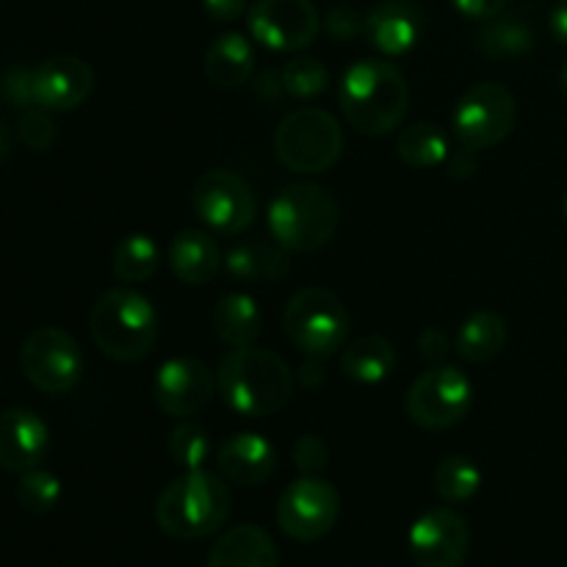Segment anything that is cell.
<instances>
[{
	"label": "cell",
	"instance_id": "obj_10",
	"mask_svg": "<svg viewBox=\"0 0 567 567\" xmlns=\"http://www.w3.org/2000/svg\"><path fill=\"white\" fill-rule=\"evenodd\" d=\"M20 369L37 391L50 396L72 391L83 374L81 343L59 327H39L22 341Z\"/></svg>",
	"mask_w": 567,
	"mask_h": 567
},
{
	"label": "cell",
	"instance_id": "obj_23",
	"mask_svg": "<svg viewBox=\"0 0 567 567\" xmlns=\"http://www.w3.org/2000/svg\"><path fill=\"white\" fill-rule=\"evenodd\" d=\"M507 338L509 330L502 313H496V310H476V313H471L460 324L454 349H457V354L465 363L482 365L491 363L493 358H498L504 352Z\"/></svg>",
	"mask_w": 567,
	"mask_h": 567
},
{
	"label": "cell",
	"instance_id": "obj_26",
	"mask_svg": "<svg viewBox=\"0 0 567 567\" xmlns=\"http://www.w3.org/2000/svg\"><path fill=\"white\" fill-rule=\"evenodd\" d=\"M396 153L410 169H435L449 158V136L432 122H415L404 127L396 138Z\"/></svg>",
	"mask_w": 567,
	"mask_h": 567
},
{
	"label": "cell",
	"instance_id": "obj_27",
	"mask_svg": "<svg viewBox=\"0 0 567 567\" xmlns=\"http://www.w3.org/2000/svg\"><path fill=\"white\" fill-rule=\"evenodd\" d=\"M227 271H230L236 280L244 282H258V280H280L288 271V260L280 249H275L271 244L249 241L241 247H233L227 255Z\"/></svg>",
	"mask_w": 567,
	"mask_h": 567
},
{
	"label": "cell",
	"instance_id": "obj_15",
	"mask_svg": "<svg viewBox=\"0 0 567 567\" xmlns=\"http://www.w3.org/2000/svg\"><path fill=\"white\" fill-rule=\"evenodd\" d=\"M216 393V371L197 358L166 360L153 380L155 408L172 419H188L210 404Z\"/></svg>",
	"mask_w": 567,
	"mask_h": 567
},
{
	"label": "cell",
	"instance_id": "obj_9",
	"mask_svg": "<svg viewBox=\"0 0 567 567\" xmlns=\"http://www.w3.org/2000/svg\"><path fill=\"white\" fill-rule=\"evenodd\" d=\"M518 120V103L502 83L482 81L463 92L454 109L452 125L460 147L491 150L513 133Z\"/></svg>",
	"mask_w": 567,
	"mask_h": 567
},
{
	"label": "cell",
	"instance_id": "obj_16",
	"mask_svg": "<svg viewBox=\"0 0 567 567\" xmlns=\"http://www.w3.org/2000/svg\"><path fill=\"white\" fill-rule=\"evenodd\" d=\"M31 89L39 109L75 111L92 97L94 70L78 55H50L31 70Z\"/></svg>",
	"mask_w": 567,
	"mask_h": 567
},
{
	"label": "cell",
	"instance_id": "obj_24",
	"mask_svg": "<svg viewBox=\"0 0 567 567\" xmlns=\"http://www.w3.org/2000/svg\"><path fill=\"white\" fill-rule=\"evenodd\" d=\"M210 321H214L216 336L230 349L252 347L260 336V327H264V316H260L258 302L249 293L241 291L225 293L216 302Z\"/></svg>",
	"mask_w": 567,
	"mask_h": 567
},
{
	"label": "cell",
	"instance_id": "obj_11",
	"mask_svg": "<svg viewBox=\"0 0 567 567\" xmlns=\"http://www.w3.org/2000/svg\"><path fill=\"white\" fill-rule=\"evenodd\" d=\"M341 515L336 485L321 476H299L277 502V526L297 543H316L330 535Z\"/></svg>",
	"mask_w": 567,
	"mask_h": 567
},
{
	"label": "cell",
	"instance_id": "obj_28",
	"mask_svg": "<svg viewBox=\"0 0 567 567\" xmlns=\"http://www.w3.org/2000/svg\"><path fill=\"white\" fill-rule=\"evenodd\" d=\"M161 255L158 244L153 241L144 233H131V236L122 238L114 247V255H111V271L120 282H144L158 271Z\"/></svg>",
	"mask_w": 567,
	"mask_h": 567
},
{
	"label": "cell",
	"instance_id": "obj_30",
	"mask_svg": "<svg viewBox=\"0 0 567 567\" xmlns=\"http://www.w3.org/2000/svg\"><path fill=\"white\" fill-rule=\"evenodd\" d=\"M532 44H535V33L515 17H504V20L493 17L480 33V50L491 59H515V55L529 53Z\"/></svg>",
	"mask_w": 567,
	"mask_h": 567
},
{
	"label": "cell",
	"instance_id": "obj_2",
	"mask_svg": "<svg viewBox=\"0 0 567 567\" xmlns=\"http://www.w3.org/2000/svg\"><path fill=\"white\" fill-rule=\"evenodd\" d=\"M216 388L233 413L244 419H269L291 399L293 371L269 349H230L216 369Z\"/></svg>",
	"mask_w": 567,
	"mask_h": 567
},
{
	"label": "cell",
	"instance_id": "obj_20",
	"mask_svg": "<svg viewBox=\"0 0 567 567\" xmlns=\"http://www.w3.org/2000/svg\"><path fill=\"white\" fill-rule=\"evenodd\" d=\"M208 567H280V548L264 526H233L210 548Z\"/></svg>",
	"mask_w": 567,
	"mask_h": 567
},
{
	"label": "cell",
	"instance_id": "obj_4",
	"mask_svg": "<svg viewBox=\"0 0 567 567\" xmlns=\"http://www.w3.org/2000/svg\"><path fill=\"white\" fill-rule=\"evenodd\" d=\"M89 332L100 352L116 363H138L158 341V313L144 293L111 288L89 313Z\"/></svg>",
	"mask_w": 567,
	"mask_h": 567
},
{
	"label": "cell",
	"instance_id": "obj_6",
	"mask_svg": "<svg viewBox=\"0 0 567 567\" xmlns=\"http://www.w3.org/2000/svg\"><path fill=\"white\" fill-rule=\"evenodd\" d=\"M282 330L308 358H332L349 343L352 316L330 288H299L282 310Z\"/></svg>",
	"mask_w": 567,
	"mask_h": 567
},
{
	"label": "cell",
	"instance_id": "obj_12",
	"mask_svg": "<svg viewBox=\"0 0 567 567\" xmlns=\"http://www.w3.org/2000/svg\"><path fill=\"white\" fill-rule=\"evenodd\" d=\"M192 205L199 221L219 236H238L258 216L252 186L233 169H210L194 183Z\"/></svg>",
	"mask_w": 567,
	"mask_h": 567
},
{
	"label": "cell",
	"instance_id": "obj_1",
	"mask_svg": "<svg viewBox=\"0 0 567 567\" xmlns=\"http://www.w3.org/2000/svg\"><path fill=\"white\" fill-rule=\"evenodd\" d=\"M338 103L360 136H388L408 116L410 86L393 61L360 59L343 72Z\"/></svg>",
	"mask_w": 567,
	"mask_h": 567
},
{
	"label": "cell",
	"instance_id": "obj_14",
	"mask_svg": "<svg viewBox=\"0 0 567 567\" xmlns=\"http://www.w3.org/2000/svg\"><path fill=\"white\" fill-rule=\"evenodd\" d=\"M415 567H463L471 554L468 520L452 507L426 509L408 535Z\"/></svg>",
	"mask_w": 567,
	"mask_h": 567
},
{
	"label": "cell",
	"instance_id": "obj_13",
	"mask_svg": "<svg viewBox=\"0 0 567 567\" xmlns=\"http://www.w3.org/2000/svg\"><path fill=\"white\" fill-rule=\"evenodd\" d=\"M249 33L275 53L310 48L321 31V14L313 0H255L247 11Z\"/></svg>",
	"mask_w": 567,
	"mask_h": 567
},
{
	"label": "cell",
	"instance_id": "obj_42",
	"mask_svg": "<svg viewBox=\"0 0 567 567\" xmlns=\"http://www.w3.org/2000/svg\"><path fill=\"white\" fill-rule=\"evenodd\" d=\"M299 382L308 388H319L321 382H324V369H321L319 358H310L308 363H302V369H299Z\"/></svg>",
	"mask_w": 567,
	"mask_h": 567
},
{
	"label": "cell",
	"instance_id": "obj_5",
	"mask_svg": "<svg viewBox=\"0 0 567 567\" xmlns=\"http://www.w3.org/2000/svg\"><path fill=\"white\" fill-rule=\"evenodd\" d=\"M341 208L319 183H291L269 205V230L282 249L316 252L338 230Z\"/></svg>",
	"mask_w": 567,
	"mask_h": 567
},
{
	"label": "cell",
	"instance_id": "obj_3",
	"mask_svg": "<svg viewBox=\"0 0 567 567\" xmlns=\"http://www.w3.org/2000/svg\"><path fill=\"white\" fill-rule=\"evenodd\" d=\"M233 496L210 471H183L161 491L155 502V524L175 540H203L227 524Z\"/></svg>",
	"mask_w": 567,
	"mask_h": 567
},
{
	"label": "cell",
	"instance_id": "obj_44",
	"mask_svg": "<svg viewBox=\"0 0 567 567\" xmlns=\"http://www.w3.org/2000/svg\"><path fill=\"white\" fill-rule=\"evenodd\" d=\"M563 210H565V219H567V192H565V199H563Z\"/></svg>",
	"mask_w": 567,
	"mask_h": 567
},
{
	"label": "cell",
	"instance_id": "obj_31",
	"mask_svg": "<svg viewBox=\"0 0 567 567\" xmlns=\"http://www.w3.org/2000/svg\"><path fill=\"white\" fill-rule=\"evenodd\" d=\"M166 454L172 457V463L183 471H197L205 468L210 457V437L194 421H181L175 424V430L166 437Z\"/></svg>",
	"mask_w": 567,
	"mask_h": 567
},
{
	"label": "cell",
	"instance_id": "obj_17",
	"mask_svg": "<svg viewBox=\"0 0 567 567\" xmlns=\"http://www.w3.org/2000/svg\"><path fill=\"white\" fill-rule=\"evenodd\" d=\"M48 424L33 410L14 408L0 415V468L25 474L48 454Z\"/></svg>",
	"mask_w": 567,
	"mask_h": 567
},
{
	"label": "cell",
	"instance_id": "obj_36",
	"mask_svg": "<svg viewBox=\"0 0 567 567\" xmlns=\"http://www.w3.org/2000/svg\"><path fill=\"white\" fill-rule=\"evenodd\" d=\"M324 31L338 42H349V39L365 33V17L352 6H336L330 14L324 17Z\"/></svg>",
	"mask_w": 567,
	"mask_h": 567
},
{
	"label": "cell",
	"instance_id": "obj_25",
	"mask_svg": "<svg viewBox=\"0 0 567 567\" xmlns=\"http://www.w3.org/2000/svg\"><path fill=\"white\" fill-rule=\"evenodd\" d=\"M396 369V349L382 336H360L343 347L341 371L360 385H377Z\"/></svg>",
	"mask_w": 567,
	"mask_h": 567
},
{
	"label": "cell",
	"instance_id": "obj_40",
	"mask_svg": "<svg viewBox=\"0 0 567 567\" xmlns=\"http://www.w3.org/2000/svg\"><path fill=\"white\" fill-rule=\"evenodd\" d=\"M446 169L452 177H471L476 172V150L460 147L457 153H449Z\"/></svg>",
	"mask_w": 567,
	"mask_h": 567
},
{
	"label": "cell",
	"instance_id": "obj_37",
	"mask_svg": "<svg viewBox=\"0 0 567 567\" xmlns=\"http://www.w3.org/2000/svg\"><path fill=\"white\" fill-rule=\"evenodd\" d=\"M419 349L421 358L426 360L430 365L446 363V358L452 354V341L446 338V332L437 330V327H426L424 332L419 336Z\"/></svg>",
	"mask_w": 567,
	"mask_h": 567
},
{
	"label": "cell",
	"instance_id": "obj_29",
	"mask_svg": "<svg viewBox=\"0 0 567 567\" xmlns=\"http://www.w3.org/2000/svg\"><path fill=\"white\" fill-rule=\"evenodd\" d=\"M435 491L446 504H465L480 493L482 487V468L465 454H452L441 460L435 468Z\"/></svg>",
	"mask_w": 567,
	"mask_h": 567
},
{
	"label": "cell",
	"instance_id": "obj_41",
	"mask_svg": "<svg viewBox=\"0 0 567 567\" xmlns=\"http://www.w3.org/2000/svg\"><path fill=\"white\" fill-rule=\"evenodd\" d=\"M548 28H551V37L559 44H567V0H559L554 6V11L548 14Z\"/></svg>",
	"mask_w": 567,
	"mask_h": 567
},
{
	"label": "cell",
	"instance_id": "obj_7",
	"mask_svg": "<svg viewBox=\"0 0 567 567\" xmlns=\"http://www.w3.org/2000/svg\"><path fill=\"white\" fill-rule=\"evenodd\" d=\"M275 153L297 175H321L343 153V127L324 109H297L277 125Z\"/></svg>",
	"mask_w": 567,
	"mask_h": 567
},
{
	"label": "cell",
	"instance_id": "obj_35",
	"mask_svg": "<svg viewBox=\"0 0 567 567\" xmlns=\"http://www.w3.org/2000/svg\"><path fill=\"white\" fill-rule=\"evenodd\" d=\"M291 460L302 476H319L330 463V446L319 435H302L293 443Z\"/></svg>",
	"mask_w": 567,
	"mask_h": 567
},
{
	"label": "cell",
	"instance_id": "obj_38",
	"mask_svg": "<svg viewBox=\"0 0 567 567\" xmlns=\"http://www.w3.org/2000/svg\"><path fill=\"white\" fill-rule=\"evenodd\" d=\"M203 11L216 22H236L249 11L247 0H203Z\"/></svg>",
	"mask_w": 567,
	"mask_h": 567
},
{
	"label": "cell",
	"instance_id": "obj_33",
	"mask_svg": "<svg viewBox=\"0 0 567 567\" xmlns=\"http://www.w3.org/2000/svg\"><path fill=\"white\" fill-rule=\"evenodd\" d=\"M61 498V482L59 476L50 474L44 468H31L22 474V480L17 482V502L25 513L31 515H44L59 504Z\"/></svg>",
	"mask_w": 567,
	"mask_h": 567
},
{
	"label": "cell",
	"instance_id": "obj_21",
	"mask_svg": "<svg viewBox=\"0 0 567 567\" xmlns=\"http://www.w3.org/2000/svg\"><path fill=\"white\" fill-rule=\"evenodd\" d=\"M219 244L205 230H181L169 244V269L186 286H205L219 275Z\"/></svg>",
	"mask_w": 567,
	"mask_h": 567
},
{
	"label": "cell",
	"instance_id": "obj_18",
	"mask_svg": "<svg viewBox=\"0 0 567 567\" xmlns=\"http://www.w3.org/2000/svg\"><path fill=\"white\" fill-rule=\"evenodd\" d=\"M216 468L227 482L258 487L277 471V449L258 432H238L216 449Z\"/></svg>",
	"mask_w": 567,
	"mask_h": 567
},
{
	"label": "cell",
	"instance_id": "obj_32",
	"mask_svg": "<svg viewBox=\"0 0 567 567\" xmlns=\"http://www.w3.org/2000/svg\"><path fill=\"white\" fill-rule=\"evenodd\" d=\"M280 78L286 94H291L297 100L319 97L327 89V83H330L327 66L319 59H310V55H297V59L288 61L280 70Z\"/></svg>",
	"mask_w": 567,
	"mask_h": 567
},
{
	"label": "cell",
	"instance_id": "obj_39",
	"mask_svg": "<svg viewBox=\"0 0 567 567\" xmlns=\"http://www.w3.org/2000/svg\"><path fill=\"white\" fill-rule=\"evenodd\" d=\"M454 9L460 14H465L468 20H493V17L502 14V9L507 6V0H452Z\"/></svg>",
	"mask_w": 567,
	"mask_h": 567
},
{
	"label": "cell",
	"instance_id": "obj_34",
	"mask_svg": "<svg viewBox=\"0 0 567 567\" xmlns=\"http://www.w3.org/2000/svg\"><path fill=\"white\" fill-rule=\"evenodd\" d=\"M20 138L25 147L44 153L55 142V122L48 116V109H25L20 116Z\"/></svg>",
	"mask_w": 567,
	"mask_h": 567
},
{
	"label": "cell",
	"instance_id": "obj_8",
	"mask_svg": "<svg viewBox=\"0 0 567 567\" xmlns=\"http://www.w3.org/2000/svg\"><path fill=\"white\" fill-rule=\"evenodd\" d=\"M474 404V385L457 365L437 363L421 371L408 388L404 408L410 421L426 432L457 426Z\"/></svg>",
	"mask_w": 567,
	"mask_h": 567
},
{
	"label": "cell",
	"instance_id": "obj_19",
	"mask_svg": "<svg viewBox=\"0 0 567 567\" xmlns=\"http://www.w3.org/2000/svg\"><path fill=\"white\" fill-rule=\"evenodd\" d=\"M421 37V9L413 0H382L365 14V39L382 55H404Z\"/></svg>",
	"mask_w": 567,
	"mask_h": 567
},
{
	"label": "cell",
	"instance_id": "obj_22",
	"mask_svg": "<svg viewBox=\"0 0 567 567\" xmlns=\"http://www.w3.org/2000/svg\"><path fill=\"white\" fill-rule=\"evenodd\" d=\"M255 72V50L247 37L227 31L210 42L205 53V75L221 89H236L247 83Z\"/></svg>",
	"mask_w": 567,
	"mask_h": 567
},
{
	"label": "cell",
	"instance_id": "obj_43",
	"mask_svg": "<svg viewBox=\"0 0 567 567\" xmlns=\"http://www.w3.org/2000/svg\"><path fill=\"white\" fill-rule=\"evenodd\" d=\"M559 89H563V94L567 97V61H565L563 72H559Z\"/></svg>",
	"mask_w": 567,
	"mask_h": 567
}]
</instances>
